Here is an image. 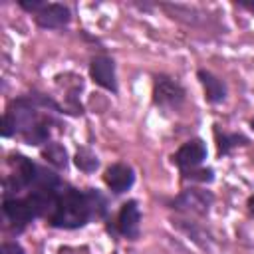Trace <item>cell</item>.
<instances>
[{
	"label": "cell",
	"instance_id": "5b68a950",
	"mask_svg": "<svg viewBox=\"0 0 254 254\" xmlns=\"http://www.w3.org/2000/svg\"><path fill=\"white\" fill-rule=\"evenodd\" d=\"M206 155H208L206 143L200 137H192V139L185 141L173 153L171 161L179 169V173H187V171H192V169L202 167V163L206 161Z\"/></svg>",
	"mask_w": 254,
	"mask_h": 254
},
{
	"label": "cell",
	"instance_id": "30bf717a",
	"mask_svg": "<svg viewBox=\"0 0 254 254\" xmlns=\"http://www.w3.org/2000/svg\"><path fill=\"white\" fill-rule=\"evenodd\" d=\"M196 79H198V83L202 85L204 99H206L210 105H218V103H222V101L226 99V95H228V85H226V81H224L222 77H218L216 73H212V71L200 67V69L196 71Z\"/></svg>",
	"mask_w": 254,
	"mask_h": 254
},
{
	"label": "cell",
	"instance_id": "d6986e66",
	"mask_svg": "<svg viewBox=\"0 0 254 254\" xmlns=\"http://www.w3.org/2000/svg\"><path fill=\"white\" fill-rule=\"evenodd\" d=\"M250 127H252V129H254V117H252V119H250Z\"/></svg>",
	"mask_w": 254,
	"mask_h": 254
},
{
	"label": "cell",
	"instance_id": "2e32d148",
	"mask_svg": "<svg viewBox=\"0 0 254 254\" xmlns=\"http://www.w3.org/2000/svg\"><path fill=\"white\" fill-rule=\"evenodd\" d=\"M0 254H26V250L18 240H6L0 246Z\"/></svg>",
	"mask_w": 254,
	"mask_h": 254
},
{
	"label": "cell",
	"instance_id": "9c48e42d",
	"mask_svg": "<svg viewBox=\"0 0 254 254\" xmlns=\"http://www.w3.org/2000/svg\"><path fill=\"white\" fill-rule=\"evenodd\" d=\"M103 183L111 194H123L135 185V171L127 163H113L103 171Z\"/></svg>",
	"mask_w": 254,
	"mask_h": 254
},
{
	"label": "cell",
	"instance_id": "52a82bcc",
	"mask_svg": "<svg viewBox=\"0 0 254 254\" xmlns=\"http://www.w3.org/2000/svg\"><path fill=\"white\" fill-rule=\"evenodd\" d=\"M115 232L127 240H137L141 234V208L135 198L121 204L115 218Z\"/></svg>",
	"mask_w": 254,
	"mask_h": 254
},
{
	"label": "cell",
	"instance_id": "8992f818",
	"mask_svg": "<svg viewBox=\"0 0 254 254\" xmlns=\"http://www.w3.org/2000/svg\"><path fill=\"white\" fill-rule=\"evenodd\" d=\"M89 77H91V81L95 85H99L101 89H105L109 93H117L119 91L115 62L107 54H95L89 60Z\"/></svg>",
	"mask_w": 254,
	"mask_h": 254
},
{
	"label": "cell",
	"instance_id": "7a4b0ae2",
	"mask_svg": "<svg viewBox=\"0 0 254 254\" xmlns=\"http://www.w3.org/2000/svg\"><path fill=\"white\" fill-rule=\"evenodd\" d=\"M107 198L97 189H77L64 183L54 196L46 222L58 230H77L95 218H107Z\"/></svg>",
	"mask_w": 254,
	"mask_h": 254
},
{
	"label": "cell",
	"instance_id": "4fadbf2b",
	"mask_svg": "<svg viewBox=\"0 0 254 254\" xmlns=\"http://www.w3.org/2000/svg\"><path fill=\"white\" fill-rule=\"evenodd\" d=\"M73 165L81 173H87L89 175V173H93L99 167V159H97V155L89 147H79L75 151V155H73Z\"/></svg>",
	"mask_w": 254,
	"mask_h": 254
},
{
	"label": "cell",
	"instance_id": "6da1fadb",
	"mask_svg": "<svg viewBox=\"0 0 254 254\" xmlns=\"http://www.w3.org/2000/svg\"><path fill=\"white\" fill-rule=\"evenodd\" d=\"M52 113H64L62 105L50 95L32 91L20 95L6 105L2 115V137H20L30 147H44L50 143L52 125H56Z\"/></svg>",
	"mask_w": 254,
	"mask_h": 254
},
{
	"label": "cell",
	"instance_id": "9a60e30c",
	"mask_svg": "<svg viewBox=\"0 0 254 254\" xmlns=\"http://www.w3.org/2000/svg\"><path fill=\"white\" fill-rule=\"evenodd\" d=\"M44 0H18V6L24 10V12H28V14H38L42 8H44Z\"/></svg>",
	"mask_w": 254,
	"mask_h": 254
},
{
	"label": "cell",
	"instance_id": "e0dca14e",
	"mask_svg": "<svg viewBox=\"0 0 254 254\" xmlns=\"http://www.w3.org/2000/svg\"><path fill=\"white\" fill-rule=\"evenodd\" d=\"M236 6H238V8H246V10L254 12V2H236Z\"/></svg>",
	"mask_w": 254,
	"mask_h": 254
},
{
	"label": "cell",
	"instance_id": "ac0fdd59",
	"mask_svg": "<svg viewBox=\"0 0 254 254\" xmlns=\"http://www.w3.org/2000/svg\"><path fill=\"white\" fill-rule=\"evenodd\" d=\"M246 206H248V212L254 216V194H252V196H248V200H246Z\"/></svg>",
	"mask_w": 254,
	"mask_h": 254
},
{
	"label": "cell",
	"instance_id": "5bb4252c",
	"mask_svg": "<svg viewBox=\"0 0 254 254\" xmlns=\"http://www.w3.org/2000/svg\"><path fill=\"white\" fill-rule=\"evenodd\" d=\"M181 179H183V181H189L190 185H192V183L210 185V183L214 181V169H210V167H198V169L181 173Z\"/></svg>",
	"mask_w": 254,
	"mask_h": 254
},
{
	"label": "cell",
	"instance_id": "7c38bea8",
	"mask_svg": "<svg viewBox=\"0 0 254 254\" xmlns=\"http://www.w3.org/2000/svg\"><path fill=\"white\" fill-rule=\"evenodd\" d=\"M42 159L54 169V171H65L67 165H69V157H67V151L62 143L58 141H50L42 147Z\"/></svg>",
	"mask_w": 254,
	"mask_h": 254
},
{
	"label": "cell",
	"instance_id": "3957f363",
	"mask_svg": "<svg viewBox=\"0 0 254 254\" xmlns=\"http://www.w3.org/2000/svg\"><path fill=\"white\" fill-rule=\"evenodd\" d=\"M153 105L159 107L161 111L165 113H173V111H179L185 101H187V89L185 85L169 75V73H157L153 77Z\"/></svg>",
	"mask_w": 254,
	"mask_h": 254
},
{
	"label": "cell",
	"instance_id": "277c9868",
	"mask_svg": "<svg viewBox=\"0 0 254 254\" xmlns=\"http://www.w3.org/2000/svg\"><path fill=\"white\" fill-rule=\"evenodd\" d=\"M214 204V194L202 187H187L183 189L177 196L171 198L169 208L183 212V214H192L198 218H206L210 214V208Z\"/></svg>",
	"mask_w": 254,
	"mask_h": 254
},
{
	"label": "cell",
	"instance_id": "8fae6325",
	"mask_svg": "<svg viewBox=\"0 0 254 254\" xmlns=\"http://www.w3.org/2000/svg\"><path fill=\"white\" fill-rule=\"evenodd\" d=\"M214 141H216V153L218 157H228L234 149L238 147H246L250 143V139L242 133H226V131H220L218 125H214Z\"/></svg>",
	"mask_w": 254,
	"mask_h": 254
},
{
	"label": "cell",
	"instance_id": "ba28073f",
	"mask_svg": "<svg viewBox=\"0 0 254 254\" xmlns=\"http://www.w3.org/2000/svg\"><path fill=\"white\" fill-rule=\"evenodd\" d=\"M34 22L42 30H64L71 22V10L62 2H46L44 8L34 14Z\"/></svg>",
	"mask_w": 254,
	"mask_h": 254
}]
</instances>
